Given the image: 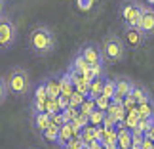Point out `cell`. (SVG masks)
<instances>
[{
    "instance_id": "6da1fadb",
    "label": "cell",
    "mask_w": 154,
    "mask_h": 149,
    "mask_svg": "<svg viewBox=\"0 0 154 149\" xmlns=\"http://www.w3.org/2000/svg\"><path fill=\"white\" fill-rule=\"evenodd\" d=\"M55 33L48 25H36L29 33V50L34 56L46 57L55 50Z\"/></svg>"
},
{
    "instance_id": "7a4b0ae2",
    "label": "cell",
    "mask_w": 154,
    "mask_h": 149,
    "mask_svg": "<svg viewBox=\"0 0 154 149\" xmlns=\"http://www.w3.org/2000/svg\"><path fill=\"white\" fill-rule=\"evenodd\" d=\"M6 79V86H8V92L15 98H23L31 92V75L25 67L21 65H15V67H10L4 75Z\"/></svg>"
},
{
    "instance_id": "3957f363",
    "label": "cell",
    "mask_w": 154,
    "mask_h": 149,
    "mask_svg": "<svg viewBox=\"0 0 154 149\" xmlns=\"http://www.w3.org/2000/svg\"><path fill=\"white\" fill-rule=\"evenodd\" d=\"M101 53H103V61L105 65H114V63H120L126 59L128 56V46L124 44L122 37H118L114 33H109L105 34L103 38V44H101Z\"/></svg>"
},
{
    "instance_id": "277c9868",
    "label": "cell",
    "mask_w": 154,
    "mask_h": 149,
    "mask_svg": "<svg viewBox=\"0 0 154 149\" xmlns=\"http://www.w3.org/2000/svg\"><path fill=\"white\" fill-rule=\"evenodd\" d=\"M141 6L139 0H122L118 6V17L124 23V27H137L141 17Z\"/></svg>"
},
{
    "instance_id": "5b68a950",
    "label": "cell",
    "mask_w": 154,
    "mask_h": 149,
    "mask_svg": "<svg viewBox=\"0 0 154 149\" xmlns=\"http://www.w3.org/2000/svg\"><path fill=\"white\" fill-rule=\"evenodd\" d=\"M17 42V25L8 15H0V52L14 48Z\"/></svg>"
},
{
    "instance_id": "8992f818",
    "label": "cell",
    "mask_w": 154,
    "mask_h": 149,
    "mask_svg": "<svg viewBox=\"0 0 154 149\" xmlns=\"http://www.w3.org/2000/svg\"><path fill=\"white\" fill-rule=\"evenodd\" d=\"M76 53H78V56L84 59V61L90 65V67H95V65H105L103 53H101V44L93 42V40H91V42L82 44Z\"/></svg>"
},
{
    "instance_id": "52a82bcc",
    "label": "cell",
    "mask_w": 154,
    "mask_h": 149,
    "mask_svg": "<svg viewBox=\"0 0 154 149\" xmlns=\"http://www.w3.org/2000/svg\"><path fill=\"white\" fill-rule=\"evenodd\" d=\"M114 86H116V94H114V98H112L110 101H112V103H122V101L133 92L135 80L129 79L128 75H118L114 79Z\"/></svg>"
},
{
    "instance_id": "ba28073f",
    "label": "cell",
    "mask_w": 154,
    "mask_h": 149,
    "mask_svg": "<svg viewBox=\"0 0 154 149\" xmlns=\"http://www.w3.org/2000/svg\"><path fill=\"white\" fill-rule=\"evenodd\" d=\"M137 29L145 34L146 38L154 37V8L149 4L141 6V17H139V25Z\"/></svg>"
},
{
    "instance_id": "9c48e42d",
    "label": "cell",
    "mask_w": 154,
    "mask_h": 149,
    "mask_svg": "<svg viewBox=\"0 0 154 149\" xmlns=\"http://www.w3.org/2000/svg\"><path fill=\"white\" fill-rule=\"evenodd\" d=\"M122 40H124V44H126L128 48L137 50V48H141V46H145L146 37H145V34L139 31L137 27H124Z\"/></svg>"
},
{
    "instance_id": "30bf717a",
    "label": "cell",
    "mask_w": 154,
    "mask_h": 149,
    "mask_svg": "<svg viewBox=\"0 0 154 149\" xmlns=\"http://www.w3.org/2000/svg\"><path fill=\"white\" fill-rule=\"evenodd\" d=\"M42 84L48 92V98H59L61 96V76L59 75H48L46 79L42 80Z\"/></svg>"
},
{
    "instance_id": "8fae6325",
    "label": "cell",
    "mask_w": 154,
    "mask_h": 149,
    "mask_svg": "<svg viewBox=\"0 0 154 149\" xmlns=\"http://www.w3.org/2000/svg\"><path fill=\"white\" fill-rule=\"evenodd\" d=\"M74 136H76V132L72 130V124H70V122H65L63 126L59 128V136H57V141H55V144L61 145V147H67L70 141H72Z\"/></svg>"
},
{
    "instance_id": "7c38bea8",
    "label": "cell",
    "mask_w": 154,
    "mask_h": 149,
    "mask_svg": "<svg viewBox=\"0 0 154 149\" xmlns=\"http://www.w3.org/2000/svg\"><path fill=\"white\" fill-rule=\"evenodd\" d=\"M105 79H106V75L97 76V79L90 80V84H88V99H95L97 96H101V94H103V84H105Z\"/></svg>"
},
{
    "instance_id": "4fadbf2b",
    "label": "cell",
    "mask_w": 154,
    "mask_h": 149,
    "mask_svg": "<svg viewBox=\"0 0 154 149\" xmlns=\"http://www.w3.org/2000/svg\"><path fill=\"white\" fill-rule=\"evenodd\" d=\"M50 122H51L50 113H38V115H32V128L36 130V132H40V134L50 126Z\"/></svg>"
},
{
    "instance_id": "5bb4252c",
    "label": "cell",
    "mask_w": 154,
    "mask_h": 149,
    "mask_svg": "<svg viewBox=\"0 0 154 149\" xmlns=\"http://www.w3.org/2000/svg\"><path fill=\"white\" fill-rule=\"evenodd\" d=\"M116 145L120 149H129L131 147V130H128L124 126H122V130L118 128L116 130Z\"/></svg>"
},
{
    "instance_id": "9a60e30c",
    "label": "cell",
    "mask_w": 154,
    "mask_h": 149,
    "mask_svg": "<svg viewBox=\"0 0 154 149\" xmlns=\"http://www.w3.org/2000/svg\"><path fill=\"white\" fill-rule=\"evenodd\" d=\"M129 96H131V99L137 101V105H139V103H145V101H149V99H152L150 92L146 90V86H143V84H135L133 92L129 94Z\"/></svg>"
},
{
    "instance_id": "2e32d148",
    "label": "cell",
    "mask_w": 154,
    "mask_h": 149,
    "mask_svg": "<svg viewBox=\"0 0 154 149\" xmlns=\"http://www.w3.org/2000/svg\"><path fill=\"white\" fill-rule=\"evenodd\" d=\"M74 92V82L72 79H70V75H69V71L67 73H63L61 75V96H70V94Z\"/></svg>"
},
{
    "instance_id": "e0dca14e",
    "label": "cell",
    "mask_w": 154,
    "mask_h": 149,
    "mask_svg": "<svg viewBox=\"0 0 154 149\" xmlns=\"http://www.w3.org/2000/svg\"><path fill=\"white\" fill-rule=\"evenodd\" d=\"M137 113H139L141 118H146V117L154 115V101L149 99V101H145V103H139L137 105Z\"/></svg>"
},
{
    "instance_id": "ac0fdd59",
    "label": "cell",
    "mask_w": 154,
    "mask_h": 149,
    "mask_svg": "<svg viewBox=\"0 0 154 149\" xmlns=\"http://www.w3.org/2000/svg\"><path fill=\"white\" fill-rule=\"evenodd\" d=\"M114 94H116L114 79H109V76H106V79H105V84H103V94H101V96H105L106 99H112V98H114Z\"/></svg>"
},
{
    "instance_id": "d6986e66",
    "label": "cell",
    "mask_w": 154,
    "mask_h": 149,
    "mask_svg": "<svg viewBox=\"0 0 154 149\" xmlns=\"http://www.w3.org/2000/svg\"><path fill=\"white\" fill-rule=\"evenodd\" d=\"M59 128L61 126H57V124H53V122H50V126L42 132V136H44V140H48V141H57V136H59Z\"/></svg>"
},
{
    "instance_id": "ffe728a7",
    "label": "cell",
    "mask_w": 154,
    "mask_h": 149,
    "mask_svg": "<svg viewBox=\"0 0 154 149\" xmlns=\"http://www.w3.org/2000/svg\"><path fill=\"white\" fill-rule=\"evenodd\" d=\"M88 98L84 96V94H80V92H72V94H70V96H69V105L70 107H74V109H80V105L82 103H84V101H86Z\"/></svg>"
},
{
    "instance_id": "44dd1931",
    "label": "cell",
    "mask_w": 154,
    "mask_h": 149,
    "mask_svg": "<svg viewBox=\"0 0 154 149\" xmlns=\"http://www.w3.org/2000/svg\"><path fill=\"white\" fill-rule=\"evenodd\" d=\"M32 99H36V101H44V103H46V99H48V92H46V88H44L42 82H40V84L34 88V96H32Z\"/></svg>"
},
{
    "instance_id": "7402d4cb",
    "label": "cell",
    "mask_w": 154,
    "mask_h": 149,
    "mask_svg": "<svg viewBox=\"0 0 154 149\" xmlns=\"http://www.w3.org/2000/svg\"><path fill=\"white\" fill-rule=\"evenodd\" d=\"M61 115H63V121L65 122H72L76 117H78V109H74V107H67L65 111H61Z\"/></svg>"
},
{
    "instance_id": "603a6c76",
    "label": "cell",
    "mask_w": 154,
    "mask_h": 149,
    "mask_svg": "<svg viewBox=\"0 0 154 149\" xmlns=\"http://www.w3.org/2000/svg\"><path fill=\"white\" fill-rule=\"evenodd\" d=\"M46 101H48V99H46ZM31 113H32V115H38V113H46V103H44V101L31 99Z\"/></svg>"
},
{
    "instance_id": "cb8c5ba5",
    "label": "cell",
    "mask_w": 154,
    "mask_h": 149,
    "mask_svg": "<svg viewBox=\"0 0 154 149\" xmlns=\"http://www.w3.org/2000/svg\"><path fill=\"white\" fill-rule=\"evenodd\" d=\"M93 103H95V109L106 111V109H109V105H110V99H106L105 96H97L95 99H93Z\"/></svg>"
},
{
    "instance_id": "d4e9b609",
    "label": "cell",
    "mask_w": 154,
    "mask_h": 149,
    "mask_svg": "<svg viewBox=\"0 0 154 149\" xmlns=\"http://www.w3.org/2000/svg\"><path fill=\"white\" fill-rule=\"evenodd\" d=\"M8 96H10V92H8V86H6V79L0 75V105L8 99Z\"/></svg>"
},
{
    "instance_id": "484cf974",
    "label": "cell",
    "mask_w": 154,
    "mask_h": 149,
    "mask_svg": "<svg viewBox=\"0 0 154 149\" xmlns=\"http://www.w3.org/2000/svg\"><path fill=\"white\" fill-rule=\"evenodd\" d=\"M105 115H106V111H99V109H95L90 117H88V121H91V124H99L101 121H105Z\"/></svg>"
},
{
    "instance_id": "4316f807",
    "label": "cell",
    "mask_w": 154,
    "mask_h": 149,
    "mask_svg": "<svg viewBox=\"0 0 154 149\" xmlns=\"http://www.w3.org/2000/svg\"><path fill=\"white\" fill-rule=\"evenodd\" d=\"M80 107H82V111H84V115H86V117H90L91 113L95 111V103H93V99H86Z\"/></svg>"
},
{
    "instance_id": "83f0119b",
    "label": "cell",
    "mask_w": 154,
    "mask_h": 149,
    "mask_svg": "<svg viewBox=\"0 0 154 149\" xmlns=\"http://www.w3.org/2000/svg\"><path fill=\"white\" fill-rule=\"evenodd\" d=\"M91 2L93 0H78V8L80 10H88V8H91Z\"/></svg>"
},
{
    "instance_id": "f1b7e54d",
    "label": "cell",
    "mask_w": 154,
    "mask_h": 149,
    "mask_svg": "<svg viewBox=\"0 0 154 149\" xmlns=\"http://www.w3.org/2000/svg\"><path fill=\"white\" fill-rule=\"evenodd\" d=\"M152 144H154V141H152L150 138H146V136H145V140H143V145H141V149H152Z\"/></svg>"
},
{
    "instance_id": "f546056e",
    "label": "cell",
    "mask_w": 154,
    "mask_h": 149,
    "mask_svg": "<svg viewBox=\"0 0 154 149\" xmlns=\"http://www.w3.org/2000/svg\"><path fill=\"white\" fill-rule=\"evenodd\" d=\"M145 136H146V138H150V140L154 141V124H152V126H150V128L145 132Z\"/></svg>"
},
{
    "instance_id": "4dcf8cb0",
    "label": "cell",
    "mask_w": 154,
    "mask_h": 149,
    "mask_svg": "<svg viewBox=\"0 0 154 149\" xmlns=\"http://www.w3.org/2000/svg\"><path fill=\"white\" fill-rule=\"evenodd\" d=\"M4 6H6V2H4V0H0V15H4Z\"/></svg>"
},
{
    "instance_id": "1f68e13d",
    "label": "cell",
    "mask_w": 154,
    "mask_h": 149,
    "mask_svg": "<svg viewBox=\"0 0 154 149\" xmlns=\"http://www.w3.org/2000/svg\"><path fill=\"white\" fill-rule=\"evenodd\" d=\"M146 4H149V6H154V0H146Z\"/></svg>"
},
{
    "instance_id": "d6a6232c",
    "label": "cell",
    "mask_w": 154,
    "mask_h": 149,
    "mask_svg": "<svg viewBox=\"0 0 154 149\" xmlns=\"http://www.w3.org/2000/svg\"><path fill=\"white\" fill-rule=\"evenodd\" d=\"M152 149H154V144H152Z\"/></svg>"
},
{
    "instance_id": "836d02e7",
    "label": "cell",
    "mask_w": 154,
    "mask_h": 149,
    "mask_svg": "<svg viewBox=\"0 0 154 149\" xmlns=\"http://www.w3.org/2000/svg\"><path fill=\"white\" fill-rule=\"evenodd\" d=\"M152 8H154V6H152Z\"/></svg>"
}]
</instances>
